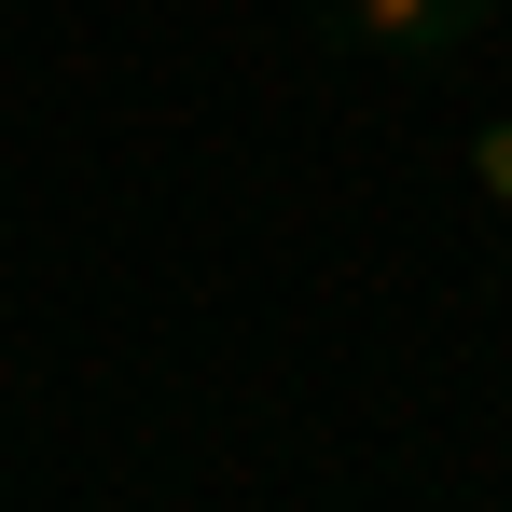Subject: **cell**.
<instances>
[{"instance_id":"cell-1","label":"cell","mask_w":512,"mask_h":512,"mask_svg":"<svg viewBox=\"0 0 512 512\" xmlns=\"http://www.w3.org/2000/svg\"><path fill=\"white\" fill-rule=\"evenodd\" d=\"M457 14H499V0H333V28H346V42H374V56H402V42L457 28Z\"/></svg>"},{"instance_id":"cell-2","label":"cell","mask_w":512,"mask_h":512,"mask_svg":"<svg viewBox=\"0 0 512 512\" xmlns=\"http://www.w3.org/2000/svg\"><path fill=\"white\" fill-rule=\"evenodd\" d=\"M471 208L512 222V125H471Z\"/></svg>"}]
</instances>
